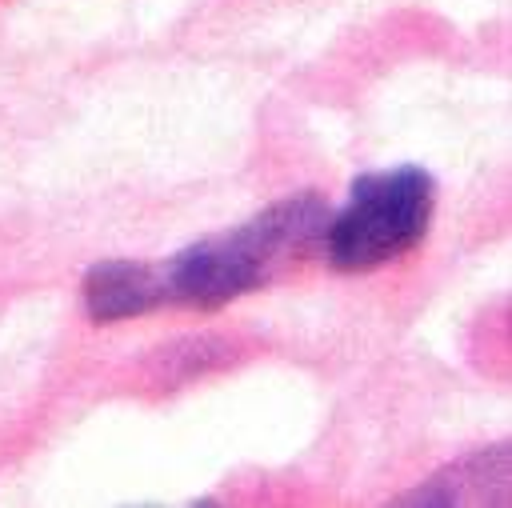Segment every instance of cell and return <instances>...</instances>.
<instances>
[{
  "mask_svg": "<svg viewBox=\"0 0 512 508\" xmlns=\"http://www.w3.org/2000/svg\"><path fill=\"white\" fill-rule=\"evenodd\" d=\"M432 208L436 184L424 168L408 164L392 172H368L352 184L348 204L336 216H328V260L344 272L380 268L424 240Z\"/></svg>",
  "mask_w": 512,
  "mask_h": 508,
  "instance_id": "7a4b0ae2",
  "label": "cell"
},
{
  "mask_svg": "<svg viewBox=\"0 0 512 508\" xmlns=\"http://www.w3.org/2000/svg\"><path fill=\"white\" fill-rule=\"evenodd\" d=\"M168 300L164 268L140 264V260H104L84 276V304L88 316L100 324L140 316Z\"/></svg>",
  "mask_w": 512,
  "mask_h": 508,
  "instance_id": "3957f363",
  "label": "cell"
},
{
  "mask_svg": "<svg viewBox=\"0 0 512 508\" xmlns=\"http://www.w3.org/2000/svg\"><path fill=\"white\" fill-rule=\"evenodd\" d=\"M328 232V208L316 196H292L248 224L188 244L172 264L164 268L168 300L192 304V308H220L260 284H268L276 272L308 256L316 244H324Z\"/></svg>",
  "mask_w": 512,
  "mask_h": 508,
  "instance_id": "6da1fadb",
  "label": "cell"
}]
</instances>
